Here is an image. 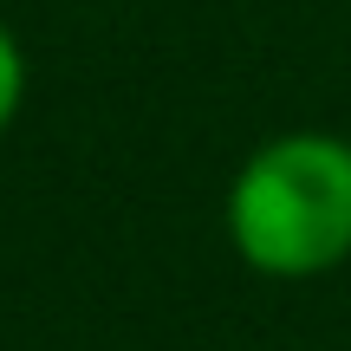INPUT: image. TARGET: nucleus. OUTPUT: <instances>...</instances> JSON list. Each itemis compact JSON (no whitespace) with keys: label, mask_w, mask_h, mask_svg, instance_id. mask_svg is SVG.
Wrapping results in <instances>:
<instances>
[{"label":"nucleus","mask_w":351,"mask_h":351,"mask_svg":"<svg viewBox=\"0 0 351 351\" xmlns=\"http://www.w3.org/2000/svg\"><path fill=\"white\" fill-rule=\"evenodd\" d=\"M20 98H26V52H20V39L7 33V20H0V130L13 124Z\"/></svg>","instance_id":"f03ea898"},{"label":"nucleus","mask_w":351,"mask_h":351,"mask_svg":"<svg viewBox=\"0 0 351 351\" xmlns=\"http://www.w3.org/2000/svg\"><path fill=\"white\" fill-rule=\"evenodd\" d=\"M228 241L254 274L313 280L351 254V143L287 130L261 143L228 189Z\"/></svg>","instance_id":"f257e3e1"}]
</instances>
